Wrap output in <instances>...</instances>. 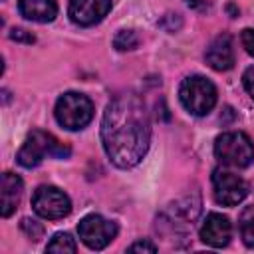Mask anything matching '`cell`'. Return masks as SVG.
Here are the masks:
<instances>
[{"label":"cell","mask_w":254,"mask_h":254,"mask_svg":"<svg viewBox=\"0 0 254 254\" xmlns=\"http://www.w3.org/2000/svg\"><path fill=\"white\" fill-rule=\"evenodd\" d=\"M151 123L145 103L135 93L111 99L101 119V143L109 161L119 169L135 167L149 149Z\"/></svg>","instance_id":"6da1fadb"},{"label":"cell","mask_w":254,"mask_h":254,"mask_svg":"<svg viewBox=\"0 0 254 254\" xmlns=\"http://www.w3.org/2000/svg\"><path fill=\"white\" fill-rule=\"evenodd\" d=\"M69 153H71V149H69L65 143L58 141L52 133H46V131L36 129V131H32V133L26 137L24 145H22L20 151H18L16 161H18L22 167L32 169V167H38L46 157L65 159V157H69Z\"/></svg>","instance_id":"7a4b0ae2"},{"label":"cell","mask_w":254,"mask_h":254,"mask_svg":"<svg viewBox=\"0 0 254 254\" xmlns=\"http://www.w3.org/2000/svg\"><path fill=\"white\" fill-rule=\"evenodd\" d=\"M216 87L202 75H189L179 87V99L183 107L192 115H208L216 105Z\"/></svg>","instance_id":"3957f363"},{"label":"cell","mask_w":254,"mask_h":254,"mask_svg":"<svg viewBox=\"0 0 254 254\" xmlns=\"http://www.w3.org/2000/svg\"><path fill=\"white\" fill-rule=\"evenodd\" d=\"M56 121L67 131H79L93 119V103L87 95L67 91L56 101Z\"/></svg>","instance_id":"277c9868"},{"label":"cell","mask_w":254,"mask_h":254,"mask_svg":"<svg viewBox=\"0 0 254 254\" xmlns=\"http://www.w3.org/2000/svg\"><path fill=\"white\" fill-rule=\"evenodd\" d=\"M214 155L222 165L244 169L254 161V143L242 131H228L216 137Z\"/></svg>","instance_id":"5b68a950"},{"label":"cell","mask_w":254,"mask_h":254,"mask_svg":"<svg viewBox=\"0 0 254 254\" xmlns=\"http://www.w3.org/2000/svg\"><path fill=\"white\" fill-rule=\"evenodd\" d=\"M32 206L38 216L48 218V220H58L71 212L69 196L62 189L52 187V185H42L36 189L32 196Z\"/></svg>","instance_id":"8992f818"},{"label":"cell","mask_w":254,"mask_h":254,"mask_svg":"<svg viewBox=\"0 0 254 254\" xmlns=\"http://www.w3.org/2000/svg\"><path fill=\"white\" fill-rule=\"evenodd\" d=\"M212 192L214 200L222 206H236L248 194V185L242 177L226 169H214L212 173Z\"/></svg>","instance_id":"52a82bcc"},{"label":"cell","mask_w":254,"mask_h":254,"mask_svg":"<svg viewBox=\"0 0 254 254\" xmlns=\"http://www.w3.org/2000/svg\"><path fill=\"white\" fill-rule=\"evenodd\" d=\"M77 234L87 248L101 250L117 236V224L99 214H87L79 220Z\"/></svg>","instance_id":"ba28073f"},{"label":"cell","mask_w":254,"mask_h":254,"mask_svg":"<svg viewBox=\"0 0 254 254\" xmlns=\"http://www.w3.org/2000/svg\"><path fill=\"white\" fill-rule=\"evenodd\" d=\"M111 6V0H69L67 14L77 26H93L109 14Z\"/></svg>","instance_id":"9c48e42d"},{"label":"cell","mask_w":254,"mask_h":254,"mask_svg":"<svg viewBox=\"0 0 254 254\" xmlns=\"http://www.w3.org/2000/svg\"><path fill=\"white\" fill-rule=\"evenodd\" d=\"M232 236V224L228 220V216L218 214V212H210L202 226H200V240L212 248H222L230 242Z\"/></svg>","instance_id":"30bf717a"},{"label":"cell","mask_w":254,"mask_h":254,"mask_svg":"<svg viewBox=\"0 0 254 254\" xmlns=\"http://www.w3.org/2000/svg\"><path fill=\"white\" fill-rule=\"evenodd\" d=\"M204 60L206 64L216 69V71H226L234 65V44H232V38L228 34H220L216 36L206 52H204Z\"/></svg>","instance_id":"8fae6325"},{"label":"cell","mask_w":254,"mask_h":254,"mask_svg":"<svg viewBox=\"0 0 254 254\" xmlns=\"http://www.w3.org/2000/svg\"><path fill=\"white\" fill-rule=\"evenodd\" d=\"M24 192V183L14 173H4L0 183V212L4 218H8L20 204Z\"/></svg>","instance_id":"7c38bea8"},{"label":"cell","mask_w":254,"mask_h":254,"mask_svg":"<svg viewBox=\"0 0 254 254\" xmlns=\"http://www.w3.org/2000/svg\"><path fill=\"white\" fill-rule=\"evenodd\" d=\"M18 10L26 20L46 24L58 16V2L56 0H20Z\"/></svg>","instance_id":"4fadbf2b"},{"label":"cell","mask_w":254,"mask_h":254,"mask_svg":"<svg viewBox=\"0 0 254 254\" xmlns=\"http://www.w3.org/2000/svg\"><path fill=\"white\" fill-rule=\"evenodd\" d=\"M238 228H240V236L244 240L246 246L254 248V204L246 206L238 218Z\"/></svg>","instance_id":"5bb4252c"},{"label":"cell","mask_w":254,"mask_h":254,"mask_svg":"<svg viewBox=\"0 0 254 254\" xmlns=\"http://www.w3.org/2000/svg\"><path fill=\"white\" fill-rule=\"evenodd\" d=\"M77 250L75 240L71 238V234L67 232H58L54 234V238L48 242L46 252H54V254H73Z\"/></svg>","instance_id":"9a60e30c"},{"label":"cell","mask_w":254,"mask_h":254,"mask_svg":"<svg viewBox=\"0 0 254 254\" xmlns=\"http://www.w3.org/2000/svg\"><path fill=\"white\" fill-rule=\"evenodd\" d=\"M113 46L119 50V52H129V50H135L139 46V36L135 30H119L113 38Z\"/></svg>","instance_id":"2e32d148"},{"label":"cell","mask_w":254,"mask_h":254,"mask_svg":"<svg viewBox=\"0 0 254 254\" xmlns=\"http://www.w3.org/2000/svg\"><path fill=\"white\" fill-rule=\"evenodd\" d=\"M22 230L26 232V236L30 240H40V236L44 234V226L38 224L36 220H30V218H24L22 220Z\"/></svg>","instance_id":"e0dca14e"},{"label":"cell","mask_w":254,"mask_h":254,"mask_svg":"<svg viewBox=\"0 0 254 254\" xmlns=\"http://www.w3.org/2000/svg\"><path fill=\"white\" fill-rule=\"evenodd\" d=\"M242 83H244L246 93H248V95L252 97V101H254V65L248 67V69L244 71V75H242Z\"/></svg>","instance_id":"ac0fdd59"},{"label":"cell","mask_w":254,"mask_h":254,"mask_svg":"<svg viewBox=\"0 0 254 254\" xmlns=\"http://www.w3.org/2000/svg\"><path fill=\"white\" fill-rule=\"evenodd\" d=\"M240 40H242L244 50H246L250 56H254V30H252V28H246V30L242 32Z\"/></svg>","instance_id":"d6986e66"},{"label":"cell","mask_w":254,"mask_h":254,"mask_svg":"<svg viewBox=\"0 0 254 254\" xmlns=\"http://www.w3.org/2000/svg\"><path fill=\"white\" fill-rule=\"evenodd\" d=\"M129 252H149V254H153V252H157V246L147 242V240H139V242H133L129 246Z\"/></svg>","instance_id":"ffe728a7"},{"label":"cell","mask_w":254,"mask_h":254,"mask_svg":"<svg viewBox=\"0 0 254 254\" xmlns=\"http://www.w3.org/2000/svg\"><path fill=\"white\" fill-rule=\"evenodd\" d=\"M190 10L194 12H206L212 6V0H183Z\"/></svg>","instance_id":"44dd1931"},{"label":"cell","mask_w":254,"mask_h":254,"mask_svg":"<svg viewBox=\"0 0 254 254\" xmlns=\"http://www.w3.org/2000/svg\"><path fill=\"white\" fill-rule=\"evenodd\" d=\"M10 38H12V40H16V42H28V44H32V42H34V36H32L30 32L22 30V28H14V30L10 32Z\"/></svg>","instance_id":"7402d4cb"}]
</instances>
